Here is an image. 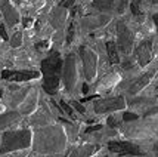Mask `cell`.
<instances>
[{"instance_id":"3957f363","label":"cell","mask_w":158,"mask_h":157,"mask_svg":"<svg viewBox=\"0 0 158 157\" xmlns=\"http://www.w3.org/2000/svg\"><path fill=\"white\" fill-rule=\"evenodd\" d=\"M31 130H12V132H5L2 137V153H10L15 150H22L28 148L31 145Z\"/></svg>"},{"instance_id":"836d02e7","label":"cell","mask_w":158,"mask_h":157,"mask_svg":"<svg viewBox=\"0 0 158 157\" xmlns=\"http://www.w3.org/2000/svg\"><path fill=\"white\" fill-rule=\"evenodd\" d=\"M2 95H3V94H2V90H0V96H2Z\"/></svg>"},{"instance_id":"1f68e13d","label":"cell","mask_w":158,"mask_h":157,"mask_svg":"<svg viewBox=\"0 0 158 157\" xmlns=\"http://www.w3.org/2000/svg\"><path fill=\"white\" fill-rule=\"evenodd\" d=\"M154 151L158 154V144H155V145H154Z\"/></svg>"},{"instance_id":"4fadbf2b","label":"cell","mask_w":158,"mask_h":157,"mask_svg":"<svg viewBox=\"0 0 158 157\" xmlns=\"http://www.w3.org/2000/svg\"><path fill=\"white\" fill-rule=\"evenodd\" d=\"M98 148H99L98 145H83V147L76 148L69 154V157H90L92 154L96 153Z\"/></svg>"},{"instance_id":"30bf717a","label":"cell","mask_w":158,"mask_h":157,"mask_svg":"<svg viewBox=\"0 0 158 157\" xmlns=\"http://www.w3.org/2000/svg\"><path fill=\"white\" fill-rule=\"evenodd\" d=\"M0 9H2V12L5 15L7 25L14 27L15 24L19 22V14L14 7V5L10 3V0H0Z\"/></svg>"},{"instance_id":"d590c367","label":"cell","mask_w":158,"mask_h":157,"mask_svg":"<svg viewBox=\"0 0 158 157\" xmlns=\"http://www.w3.org/2000/svg\"><path fill=\"white\" fill-rule=\"evenodd\" d=\"M105 157H106V156H105Z\"/></svg>"},{"instance_id":"4dcf8cb0","label":"cell","mask_w":158,"mask_h":157,"mask_svg":"<svg viewBox=\"0 0 158 157\" xmlns=\"http://www.w3.org/2000/svg\"><path fill=\"white\" fill-rule=\"evenodd\" d=\"M83 92H84V94H87V92H89V86H87V83H84V85H83Z\"/></svg>"},{"instance_id":"9a60e30c","label":"cell","mask_w":158,"mask_h":157,"mask_svg":"<svg viewBox=\"0 0 158 157\" xmlns=\"http://www.w3.org/2000/svg\"><path fill=\"white\" fill-rule=\"evenodd\" d=\"M19 113H16V111H10V113H5V114H2L0 116V129H3V128H7V126H10L14 122H16L18 119H19Z\"/></svg>"},{"instance_id":"d6a6232c","label":"cell","mask_w":158,"mask_h":157,"mask_svg":"<svg viewBox=\"0 0 158 157\" xmlns=\"http://www.w3.org/2000/svg\"><path fill=\"white\" fill-rule=\"evenodd\" d=\"M14 2H15V3H16V5H19V3H21V2H22V0H14Z\"/></svg>"},{"instance_id":"9c48e42d","label":"cell","mask_w":158,"mask_h":157,"mask_svg":"<svg viewBox=\"0 0 158 157\" xmlns=\"http://www.w3.org/2000/svg\"><path fill=\"white\" fill-rule=\"evenodd\" d=\"M39 76H40L39 71H27V70H22V71L5 70L2 73V77L5 80H10V82H28V80L37 79Z\"/></svg>"},{"instance_id":"5b68a950","label":"cell","mask_w":158,"mask_h":157,"mask_svg":"<svg viewBox=\"0 0 158 157\" xmlns=\"http://www.w3.org/2000/svg\"><path fill=\"white\" fill-rule=\"evenodd\" d=\"M64 82L68 90H73L77 83V62L74 55H68L64 61Z\"/></svg>"},{"instance_id":"d4e9b609","label":"cell","mask_w":158,"mask_h":157,"mask_svg":"<svg viewBox=\"0 0 158 157\" xmlns=\"http://www.w3.org/2000/svg\"><path fill=\"white\" fill-rule=\"evenodd\" d=\"M73 105H74V108H76L77 111H78V113H81V114H83V113H86V110H84V107H83V105H81L80 102H74Z\"/></svg>"},{"instance_id":"ffe728a7","label":"cell","mask_w":158,"mask_h":157,"mask_svg":"<svg viewBox=\"0 0 158 157\" xmlns=\"http://www.w3.org/2000/svg\"><path fill=\"white\" fill-rule=\"evenodd\" d=\"M61 107H62V110H64V111H65V113H67V114H68V116L71 117V119H76V114H74V110L71 108V107H69V105H68L67 102H64V101H61Z\"/></svg>"},{"instance_id":"e575fe53","label":"cell","mask_w":158,"mask_h":157,"mask_svg":"<svg viewBox=\"0 0 158 157\" xmlns=\"http://www.w3.org/2000/svg\"><path fill=\"white\" fill-rule=\"evenodd\" d=\"M0 16H2V14H0Z\"/></svg>"},{"instance_id":"4316f807","label":"cell","mask_w":158,"mask_h":157,"mask_svg":"<svg viewBox=\"0 0 158 157\" xmlns=\"http://www.w3.org/2000/svg\"><path fill=\"white\" fill-rule=\"evenodd\" d=\"M101 128H102L101 124H93V126H90V128H87V129H86V132H95V130H99Z\"/></svg>"},{"instance_id":"52a82bcc","label":"cell","mask_w":158,"mask_h":157,"mask_svg":"<svg viewBox=\"0 0 158 157\" xmlns=\"http://www.w3.org/2000/svg\"><path fill=\"white\" fill-rule=\"evenodd\" d=\"M117 39H118V48L121 49L123 54H130L133 49V34L123 22L117 24Z\"/></svg>"},{"instance_id":"ba28073f","label":"cell","mask_w":158,"mask_h":157,"mask_svg":"<svg viewBox=\"0 0 158 157\" xmlns=\"http://www.w3.org/2000/svg\"><path fill=\"white\" fill-rule=\"evenodd\" d=\"M108 148L112 153H118V154H131V156H142V151L138 145H135L133 142L129 141H111L108 144Z\"/></svg>"},{"instance_id":"ac0fdd59","label":"cell","mask_w":158,"mask_h":157,"mask_svg":"<svg viewBox=\"0 0 158 157\" xmlns=\"http://www.w3.org/2000/svg\"><path fill=\"white\" fill-rule=\"evenodd\" d=\"M93 6L98 11H111L114 7V2L112 0H93Z\"/></svg>"},{"instance_id":"7c38bea8","label":"cell","mask_w":158,"mask_h":157,"mask_svg":"<svg viewBox=\"0 0 158 157\" xmlns=\"http://www.w3.org/2000/svg\"><path fill=\"white\" fill-rule=\"evenodd\" d=\"M152 76H154V71H149V73H146V74L143 76H140L136 82L133 83L130 86V89H129V92H130L131 95H136L138 92H140L142 89L148 85V83L151 82V79H152Z\"/></svg>"},{"instance_id":"5bb4252c","label":"cell","mask_w":158,"mask_h":157,"mask_svg":"<svg viewBox=\"0 0 158 157\" xmlns=\"http://www.w3.org/2000/svg\"><path fill=\"white\" fill-rule=\"evenodd\" d=\"M108 20H110L108 16H92V18H86V20L83 21V27L89 28V30L98 28V27H101V25H103V24H106Z\"/></svg>"},{"instance_id":"83f0119b","label":"cell","mask_w":158,"mask_h":157,"mask_svg":"<svg viewBox=\"0 0 158 157\" xmlns=\"http://www.w3.org/2000/svg\"><path fill=\"white\" fill-rule=\"evenodd\" d=\"M106 122H108V124L112 126V128H115V126H117V123H115V119H114V117H108V120H106Z\"/></svg>"},{"instance_id":"e0dca14e","label":"cell","mask_w":158,"mask_h":157,"mask_svg":"<svg viewBox=\"0 0 158 157\" xmlns=\"http://www.w3.org/2000/svg\"><path fill=\"white\" fill-rule=\"evenodd\" d=\"M106 50H108V56H110V61L112 64H118L120 62V55L117 52V46L114 41H108L106 43Z\"/></svg>"},{"instance_id":"44dd1931","label":"cell","mask_w":158,"mask_h":157,"mask_svg":"<svg viewBox=\"0 0 158 157\" xmlns=\"http://www.w3.org/2000/svg\"><path fill=\"white\" fill-rule=\"evenodd\" d=\"M138 119V114H135V113H123V120L124 122H131V120H136Z\"/></svg>"},{"instance_id":"484cf974","label":"cell","mask_w":158,"mask_h":157,"mask_svg":"<svg viewBox=\"0 0 158 157\" xmlns=\"http://www.w3.org/2000/svg\"><path fill=\"white\" fill-rule=\"evenodd\" d=\"M73 36H74V27L71 25V27H69V30H68V39H67V41H68V43H71V41H73Z\"/></svg>"},{"instance_id":"6da1fadb","label":"cell","mask_w":158,"mask_h":157,"mask_svg":"<svg viewBox=\"0 0 158 157\" xmlns=\"http://www.w3.org/2000/svg\"><path fill=\"white\" fill-rule=\"evenodd\" d=\"M62 71H64V61L59 52H52L46 59L41 61V74H43V89L53 95L58 92L61 85Z\"/></svg>"},{"instance_id":"2e32d148","label":"cell","mask_w":158,"mask_h":157,"mask_svg":"<svg viewBox=\"0 0 158 157\" xmlns=\"http://www.w3.org/2000/svg\"><path fill=\"white\" fill-rule=\"evenodd\" d=\"M64 21H65V9L59 6L58 9H55V11L50 14V22L58 28L64 24Z\"/></svg>"},{"instance_id":"7a4b0ae2","label":"cell","mask_w":158,"mask_h":157,"mask_svg":"<svg viewBox=\"0 0 158 157\" xmlns=\"http://www.w3.org/2000/svg\"><path fill=\"white\" fill-rule=\"evenodd\" d=\"M65 147V135L61 128H48L37 132L35 150L41 153H58Z\"/></svg>"},{"instance_id":"8fae6325","label":"cell","mask_w":158,"mask_h":157,"mask_svg":"<svg viewBox=\"0 0 158 157\" xmlns=\"http://www.w3.org/2000/svg\"><path fill=\"white\" fill-rule=\"evenodd\" d=\"M136 58L140 67H146L152 59V43L149 40H145L136 48Z\"/></svg>"},{"instance_id":"277c9868","label":"cell","mask_w":158,"mask_h":157,"mask_svg":"<svg viewBox=\"0 0 158 157\" xmlns=\"http://www.w3.org/2000/svg\"><path fill=\"white\" fill-rule=\"evenodd\" d=\"M80 55H81V61L84 65V73L87 80H93L96 77V71H98V56L92 50V49L81 46L80 48Z\"/></svg>"},{"instance_id":"cb8c5ba5","label":"cell","mask_w":158,"mask_h":157,"mask_svg":"<svg viewBox=\"0 0 158 157\" xmlns=\"http://www.w3.org/2000/svg\"><path fill=\"white\" fill-rule=\"evenodd\" d=\"M131 12H133L135 15H139V14H140V9H139L138 2H133V3H131Z\"/></svg>"},{"instance_id":"d6986e66","label":"cell","mask_w":158,"mask_h":157,"mask_svg":"<svg viewBox=\"0 0 158 157\" xmlns=\"http://www.w3.org/2000/svg\"><path fill=\"white\" fill-rule=\"evenodd\" d=\"M21 45H22V33L18 31V33H15V36L12 37V40H10V46L12 48H19Z\"/></svg>"},{"instance_id":"603a6c76","label":"cell","mask_w":158,"mask_h":157,"mask_svg":"<svg viewBox=\"0 0 158 157\" xmlns=\"http://www.w3.org/2000/svg\"><path fill=\"white\" fill-rule=\"evenodd\" d=\"M0 37L3 39V40H7V33H6V28L3 24H0Z\"/></svg>"},{"instance_id":"8992f818","label":"cell","mask_w":158,"mask_h":157,"mask_svg":"<svg viewBox=\"0 0 158 157\" xmlns=\"http://www.w3.org/2000/svg\"><path fill=\"white\" fill-rule=\"evenodd\" d=\"M126 101L123 96L115 98H106V99H98L95 102V111L96 113H110V111H118L124 110Z\"/></svg>"},{"instance_id":"f546056e","label":"cell","mask_w":158,"mask_h":157,"mask_svg":"<svg viewBox=\"0 0 158 157\" xmlns=\"http://www.w3.org/2000/svg\"><path fill=\"white\" fill-rule=\"evenodd\" d=\"M152 18H154V24H155V27H157V31H158V14H155L154 16H152Z\"/></svg>"},{"instance_id":"7402d4cb","label":"cell","mask_w":158,"mask_h":157,"mask_svg":"<svg viewBox=\"0 0 158 157\" xmlns=\"http://www.w3.org/2000/svg\"><path fill=\"white\" fill-rule=\"evenodd\" d=\"M74 2H76V0H62L61 3H59V6L64 7V9H68V7H71L74 5Z\"/></svg>"},{"instance_id":"f1b7e54d","label":"cell","mask_w":158,"mask_h":157,"mask_svg":"<svg viewBox=\"0 0 158 157\" xmlns=\"http://www.w3.org/2000/svg\"><path fill=\"white\" fill-rule=\"evenodd\" d=\"M31 24H33V20H31V18H24V27L25 28L30 27Z\"/></svg>"}]
</instances>
